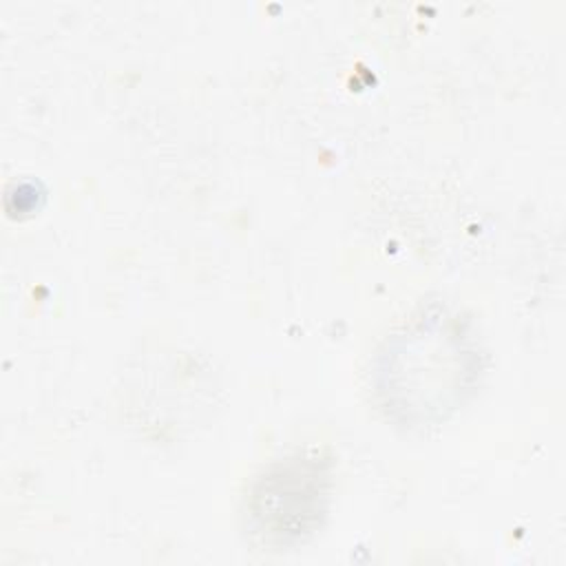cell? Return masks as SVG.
<instances>
[{
    "label": "cell",
    "mask_w": 566,
    "mask_h": 566,
    "mask_svg": "<svg viewBox=\"0 0 566 566\" xmlns=\"http://www.w3.org/2000/svg\"><path fill=\"white\" fill-rule=\"evenodd\" d=\"M323 497L325 489L321 469L314 462L294 460L261 482L252 513L261 524V533L274 535V528L285 511L279 539L298 537L316 522V515L323 511Z\"/></svg>",
    "instance_id": "1"
}]
</instances>
